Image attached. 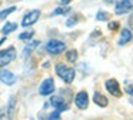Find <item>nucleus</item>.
<instances>
[{"instance_id": "20e7f679", "label": "nucleus", "mask_w": 133, "mask_h": 120, "mask_svg": "<svg viewBox=\"0 0 133 120\" xmlns=\"http://www.w3.org/2000/svg\"><path fill=\"white\" fill-rule=\"evenodd\" d=\"M15 97H10L9 103L4 107L0 109V120H12L13 113H15Z\"/></svg>"}, {"instance_id": "7ed1b4c3", "label": "nucleus", "mask_w": 133, "mask_h": 120, "mask_svg": "<svg viewBox=\"0 0 133 120\" xmlns=\"http://www.w3.org/2000/svg\"><path fill=\"white\" fill-rule=\"evenodd\" d=\"M64 49H66V44H64L63 42H60V40H49L46 44V51L49 54H53V56H56V54H60L62 51H64Z\"/></svg>"}, {"instance_id": "9d476101", "label": "nucleus", "mask_w": 133, "mask_h": 120, "mask_svg": "<svg viewBox=\"0 0 133 120\" xmlns=\"http://www.w3.org/2000/svg\"><path fill=\"white\" fill-rule=\"evenodd\" d=\"M16 80H17L16 74H13L10 70H0V82L2 83H4L7 86H12L16 83Z\"/></svg>"}, {"instance_id": "6ab92c4d", "label": "nucleus", "mask_w": 133, "mask_h": 120, "mask_svg": "<svg viewBox=\"0 0 133 120\" xmlns=\"http://www.w3.org/2000/svg\"><path fill=\"white\" fill-rule=\"evenodd\" d=\"M33 34H35V31L33 30H27V31H23V33L19 34V39L20 40H29L33 37Z\"/></svg>"}, {"instance_id": "a211bd4d", "label": "nucleus", "mask_w": 133, "mask_h": 120, "mask_svg": "<svg viewBox=\"0 0 133 120\" xmlns=\"http://www.w3.org/2000/svg\"><path fill=\"white\" fill-rule=\"evenodd\" d=\"M13 11H16V7L15 6H12V7H9V9H4L3 11H0V20H3V19H6L9 14H12Z\"/></svg>"}, {"instance_id": "cd10ccee", "label": "nucleus", "mask_w": 133, "mask_h": 120, "mask_svg": "<svg viewBox=\"0 0 133 120\" xmlns=\"http://www.w3.org/2000/svg\"><path fill=\"white\" fill-rule=\"evenodd\" d=\"M132 3H133V0H132Z\"/></svg>"}, {"instance_id": "ddd939ff", "label": "nucleus", "mask_w": 133, "mask_h": 120, "mask_svg": "<svg viewBox=\"0 0 133 120\" xmlns=\"http://www.w3.org/2000/svg\"><path fill=\"white\" fill-rule=\"evenodd\" d=\"M93 102H95L97 106H100V107H106L107 103H109V102H107V97H104L103 94L97 93V91L93 94Z\"/></svg>"}, {"instance_id": "f257e3e1", "label": "nucleus", "mask_w": 133, "mask_h": 120, "mask_svg": "<svg viewBox=\"0 0 133 120\" xmlns=\"http://www.w3.org/2000/svg\"><path fill=\"white\" fill-rule=\"evenodd\" d=\"M55 67H56V69H55V70H56V74H57V76L60 77L63 82L72 83L73 80H75V76H76L75 69L69 67V66H66V64H63V63H57Z\"/></svg>"}, {"instance_id": "2eb2a0df", "label": "nucleus", "mask_w": 133, "mask_h": 120, "mask_svg": "<svg viewBox=\"0 0 133 120\" xmlns=\"http://www.w3.org/2000/svg\"><path fill=\"white\" fill-rule=\"evenodd\" d=\"M37 46H39V42H37V40H35V42L29 43V44H27L26 47L23 49V57H27V56H29V54L32 53L33 50H35L36 47H37Z\"/></svg>"}, {"instance_id": "9b49d317", "label": "nucleus", "mask_w": 133, "mask_h": 120, "mask_svg": "<svg viewBox=\"0 0 133 120\" xmlns=\"http://www.w3.org/2000/svg\"><path fill=\"white\" fill-rule=\"evenodd\" d=\"M49 103H50V104H52L57 111L67 110V104H66V102H64V100L62 99L60 96H53L52 99H50V102H49Z\"/></svg>"}, {"instance_id": "f8f14e48", "label": "nucleus", "mask_w": 133, "mask_h": 120, "mask_svg": "<svg viewBox=\"0 0 133 120\" xmlns=\"http://www.w3.org/2000/svg\"><path fill=\"white\" fill-rule=\"evenodd\" d=\"M132 31L129 29H122V33H120V39H119V46H124L126 43H129L132 40Z\"/></svg>"}, {"instance_id": "f03ea898", "label": "nucleus", "mask_w": 133, "mask_h": 120, "mask_svg": "<svg viewBox=\"0 0 133 120\" xmlns=\"http://www.w3.org/2000/svg\"><path fill=\"white\" fill-rule=\"evenodd\" d=\"M15 59H16V49L13 46L4 49V50H0V67L10 64Z\"/></svg>"}, {"instance_id": "1a4fd4ad", "label": "nucleus", "mask_w": 133, "mask_h": 120, "mask_svg": "<svg viewBox=\"0 0 133 120\" xmlns=\"http://www.w3.org/2000/svg\"><path fill=\"white\" fill-rule=\"evenodd\" d=\"M132 7H133L132 0H120V2L116 4L115 13H116V14H126L127 11L132 10Z\"/></svg>"}, {"instance_id": "393cba45", "label": "nucleus", "mask_w": 133, "mask_h": 120, "mask_svg": "<svg viewBox=\"0 0 133 120\" xmlns=\"http://www.w3.org/2000/svg\"><path fill=\"white\" fill-rule=\"evenodd\" d=\"M70 2H72V0H59V3H60V4H63V6H67Z\"/></svg>"}, {"instance_id": "b1692460", "label": "nucleus", "mask_w": 133, "mask_h": 120, "mask_svg": "<svg viewBox=\"0 0 133 120\" xmlns=\"http://www.w3.org/2000/svg\"><path fill=\"white\" fill-rule=\"evenodd\" d=\"M117 27H119L117 22H112V23H109V29H110V30H116Z\"/></svg>"}, {"instance_id": "aec40b11", "label": "nucleus", "mask_w": 133, "mask_h": 120, "mask_svg": "<svg viewBox=\"0 0 133 120\" xmlns=\"http://www.w3.org/2000/svg\"><path fill=\"white\" fill-rule=\"evenodd\" d=\"M124 91H127L130 96H133V83L132 82H129V80L124 82Z\"/></svg>"}, {"instance_id": "423d86ee", "label": "nucleus", "mask_w": 133, "mask_h": 120, "mask_svg": "<svg viewBox=\"0 0 133 120\" xmlns=\"http://www.w3.org/2000/svg\"><path fill=\"white\" fill-rule=\"evenodd\" d=\"M39 17H40V10H37V9H36V10H30L29 13L24 14L23 20H22V26H23V27H29V26L35 24V23L37 22Z\"/></svg>"}, {"instance_id": "bb28decb", "label": "nucleus", "mask_w": 133, "mask_h": 120, "mask_svg": "<svg viewBox=\"0 0 133 120\" xmlns=\"http://www.w3.org/2000/svg\"><path fill=\"white\" fill-rule=\"evenodd\" d=\"M130 103H132V104H133V97H132V100H130Z\"/></svg>"}, {"instance_id": "412c9836", "label": "nucleus", "mask_w": 133, "mask_h": 120, "mask_svg": "<svg viewBox=\"0 0 133 120\" xmlns=\"http://www.w3.org/2000/svg\"><path fill=\"white\" fill-rule=\"evenodd\" d=\"M96 19H97L99 22H104V20H107V13H104V11H99V13L96 14Z\"/></svg>"}, {"instance_id": "0eeeda50", "label": "nucleus", "mask_w": 133, "mask_h": 120, "mask_svg": "<svg viewBox=\"0 0 133 120\" xmlns=\"http://www.w3.org/2000/svg\"><path fill=\"white\" fill-rule=\"evenodd\" d=\"M53 91H55V82H53V79H44L42 82L40 87H39V93L42 96H49Z\"/></svg>"}, {"instance_id": "dca6fc26", "label": "nucleus", "mask_w": 133, "mask_h": 120, "mask_svg": "<svg viewBox=\"0 0 133 120\" xmlns=\"http://www.w3.org/2000/svg\"><path fill=\"white\" fill-rule=\"evenodd\" d=\"M66 59H67V62L75 63L76 60H77V51H76L75 49H72V50H67V53H66Z\"/></svg>"}, {"instance_id": "39448f33", "label": "nucleus", "mask_w": 133, "mask_h": 120, "mask_svg": "<svg viewBox=\"0 0 133 120\" xmlns=\"http://www.w3.org/2000/svg\"><path fill=\"white\" fill-rule=\"evenodd\" d=\"M104 87H106V90L109 91L112 96H115V97H120V96H122L120 84H119V82H117L116 79H109V80H106V83H104Z\"/></svg>"}, {"instance_id": "5701e85b", "label": "nucleus", "mask_w": 133, "mask_h": 120, "mask_svg": "<svg viewBox=\"0 0 133 120\" xmlns=\"http://www.w3.org/2000/svg\"><path fill=\"white\" fill-rule=\"evenodd\" d=\"M76 23H77V19H76V17H70V19L66 22V26H67V27H73Z\"/></svg>"}, {"instance_id": "6e6552de", "label": "nucleus", "mask_w": 133, "mask_h": 120, "mask_svg": "<svg viewBox=\"0 0 133 120\" xmlns=\"http://www.w3.org/2000/svg\"><path fill=\"white\" fill-rule=\"evenodd\" d=\"M75 104H76V107L80 109V110L87 109V104H89V94H87L86 91H79L75 97Z\"/></svg>"}, {"instance_id": "4be33fe9", "label": "nucleus", "mask_w": 133, "mask_h": 120, "mask_svg": "<svg viewBox=\"0 0 133 120\" xmlns=\"http://www.w3.org/2000/svg\"><path fill=\"white\" fill-rule=\"evenodd\" d=\"M59 119H60V111H57V110L50 113V116L47 117V120H59Z\"/></svg>"}, {"instance_id": "4468645a", "label": "nucleus", "mask_w": 133, "mask_h": 120, "mask_svg": "<svg viewBox=\"0 0 133 120\" xmlns=\"http://www.w3.org/2000/svg\"><path fill=\"white\" fill-rule=\"evenodd\" d=\"M16 29H17V24H16L15 22H7V23H4L3 29H2V33L9 34V33H12V31H15Z\"/></svg>"}, {"instance_id": "a878e982", "label": "nucleus", "mask_w": 133, "mask_h": 120, "mask_svg": "<svg viewBox=\"0 0 133 120\" xmlns=\"http://www.w3.org/2000/svg\"><path fill=\"white\" fill-rule=\"evenodd\" d=\"M3 43H4V37L3 39H0V44H3Z\"/></svg>"}, {"instance_id": "f3484780", "label": "nucleus", "mask_w": 133, "mask_h": 120, "mask_svg": "<svg viewBox=\"0 0 133 120\" xmlns=\"http://www.w3.org/2000/svg\"><path fill=\"white\" fill-rule=\"evenodd\" d=\"M70 11V7H67V6H63V7H57L55 9V11L52 13V16H59V14H67Z\"/></svg>"}]
</instances>
